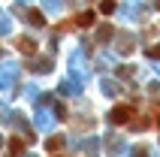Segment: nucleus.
<instances>
[{"label":"nucleus","mask_w":160,"mask_h":157,"mask_svg":"<svg viewBox=\"0 0 160 157\" xmlns=\"http://www.w3.org/2000/svg\"><path fill=\"white\" fill-rule=\"evenodd\" d=\"M130 118H133V109H130V106H115L112 115H109V121H112V124H127Z\"/></svg>","instance_id":"obj_1"},{"label":"nucleus","mask_w":160,"mask_h":157,"mask_svg":"<svg viewBox=\"0 0 160 157\" xmlns=\"http://www.w3.org/2000/svg\"><path fill=\"white\" fill-rule=\"evenodd\" d=\"M79 24L82 27H91V24H94V12H82V15H79Z\"/></svg>","instance_id":"obj_2"},{"label":"nucleus","mask_w":160,"mask_h":157,"mask_svg":"<svg viewBox=\"0 0 160 157\" xmlns=\"http://www.w3.org/2000/svg\"><path fill=\"white\" fill-rule=\"evenodd\" d=\"M18 48H21V52H36V45L30 43V39H24V36L18 39Z\"/></svg>","instance_id":"obj_3"},{"label":"nucleus","mask_w":160,"mask_h":157,"mask_svg":"<svg viewBox=\"0 0 160 157\" xmlns=\"http://www.w3.org/2000/svg\"><path fill=\"white\" fill-rule=\"evenodd\" d=\"M9 148H12V154H21V148H24V142H21V139L15 136V139H9Z\"/></svg>","instance_id":"obj_4"},{"label":"nucleus","mask_w":160,"mask_h":157,"mask_svg":"<svg viewBox=\"0 0 160 157\" xmlns=\"http://www.w3.org/2000/svg\"><path fill=\"white\" fill-rule=\"evenodd\" d=\"M100 9L109 15V12H115V3H112V0H103V3H100Z\"/></svg>","instance_id":"obj_5"},{"label":"nucleus","mask_w":160,"mask_h":157,"mask_svg":"<svg viewBox=\"0 0 160 157\" xmlns=\"http://www.w3.org/2000/svg\"><path fill=\"white\" fill-rule=\"evenodd\" d=\"M61 145H63V139H61V136H54V139L48 142V148H52V151H58V148H61Z\"/></svg>","instance_id":"obj_6"}]
</instances>
